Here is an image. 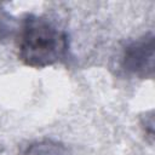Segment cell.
<instances>
[{"label":"cell","instance_id":"cell-2","mask_svg":"<svg viewBox=\"0 0 155 155\" xmlns=\"http://www.w3.org/2000/svg\"><path fill=\"white\" fill-rule=\"evenodd\" d=\"M154 34L148 31L131 39L121 47L117 67L122 74L137 79H153L154 76Z\"/></svg>","mask_w":155,"mask_h":155},{"label":"cell","instance_id":"cell-5","mask_svg":"<svg viewBox=\"0 0 155 155\" xmlns=\"http://www.w3.org/2000/svg\"><path fill=\"white\" fill-rule=\"evenodd\" d=\"M139 125H140V128H142L145 138L148 139L149 144L151 145L153 139H154V110L153 109H150L140 115Z\"/></svg>","mask_w":155,"mask_h":155},{"label":"cell","instance_id":"cell-4","mask_svg":"<svg viewBox=\"0 0 155 155\" xmlns=\"http://www.w3.org/2000/svg\"><path fill=\"white\" fill-rule=\"evenodd\" d=\"M18 22L17 19L0 4V44L7 41L17 31Z\"/></svg>","mask_w":155,"mask_h":155},{"label":"cell","instance_id":"cell-1","mask_svg":"<svg viewBox=\"0 0 155 155\" xmlns=\"http://www.w3.org/2000/svg\"><path fill=\"white\" fill-rule=\"evenodd\" d=\"M69 35L45 16L27 13L16 31L18 59L30 68H46L67 59Z\"/></svg>","mask_w":155,"mask_h":155},{"label":"cell","instance_id":"cell-3","mask_svg":"<svg viewBox=\"0 0 155 155\" xmlns=\"http://www.w3.org/2000/svg\"><path fill=\"white\" fill-rule=\"evenodd\" d=\"M25 155H69L64 144L53 139H42L33 143Z\"/></svg>","mask_w":155,"mask_h":155}]
</instances>
